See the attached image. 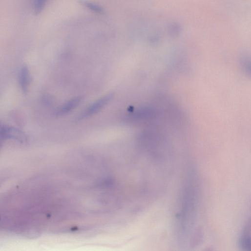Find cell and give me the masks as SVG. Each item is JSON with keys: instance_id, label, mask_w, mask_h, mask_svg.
<instances>
[{"instance_id": "cell-8", "label": "cell", "mask_w": 251, "mask_h": 251, "mask_svg": "<svg viewBox=\"0 0 251 251\" xmlns=\"http://www.w3.org/2000/svg\"><path fill=\"white\" fill-rule=\"evenodd\" d=\"M46 1L45 0H36L33 4V10L36 15H39L44 9Z\"/></svg>"}, {"instance_id": "cell-6", "label": "cell", "mask_w": 251, "mask_h": 251, "mask_svg": "<svg viewBox=\"0 0 251 251\" xmlns=\"http://www.w3.org/2000/svg\"><path fill=\"white\" fill-rule=\"evenodd\" d=\"M204 231L203 229L199 227L194 232L191 240V246L196 248L199 246L203 242L204 239Z\"/></svg>"}, {"instance_id": "cell-1", "label": "cell", "mask_w": 251, "mask_h": 251, "mask_svg": "<svg viewBox=\"0 0 251 251\" xmlns=\"http://www.w3.org/2000/svg\"><path fill=\"white\" fill-rule=\"evenodd\" d=\"M113 94L109 93L98 99L85 109L77 119L82 120L98 113L111 100Z\"/></svg>"}, {"instance_id": "cell-9", "label": "cell", "mask_w": 251, "mask_h": 251, "mask_svg": "<svg viewBox=\"0 0 251 251\" xmlns=\"http://www.w3.org/2000/svg\"><path fill=\"white\" fill-rule=\"evenodd\" d=\"M83 3L86 7L94 12L102 14L104 12L103 8L96 3L87 1H84Z\"/></svg>"}, {"instance_id": "cell-4", "label": "cell", "mask_w": 251, "mask_h": 251, "mask_svg": "<svg viewBox=\"0 0 251 251\" xmlns=\"http://www.w3.org/2000/svg\"><path fill=\"white\" fill-rule=\"evenodd\" d=\"M19 84L21 90L26 93L30 84V73L26 65H23L19 73Z\"/></svg>"}, {"instance_id": "cell-2", "label": "cell", "mask_w": 251, "mask_h": 251, "mask_svg": "<svg viewBox=\"0 0 251 251\" xmlns=\"http://www.w3.org/2000/svg\"><path fill=\"white\" fill-rule=\"evenodd\" d=\"M1 139L2 140H13L21 143H24L27 141V137L25 134L20 130L3 125L1 128Z\"/></svg>"}, {"instance_id": "cell-7", "label": "cell", "mask_w": 251, "mask_h": 251, "mask_svg": "<svg viewBox=\"0 0 251 251\" xmlns=\"http://www.w3.org/2000/svg\"><path fill=\"white\" fill-rule=\"evenodd\" d=\"M239 244L243 251H251V236L243 235L240 239Z\"/></svg>"}, {"instance_id": "cell-3", "label": "cell", "mask_w": 251, "mask_h": 251, "mask_svg": "<svg viewBox=\"0 0 251 251\" xmlns=\"http://www.w3.org/2000/svg\"><path fill=\"white\" fill-rule=\"evenodd\" d=\"M82 100V97L78 96L68 101L57 109L56 115L63 116L70 112L80 105Z\"/></svg>"}, {"instance_id": "cell-5", "label": "cell", "mask_w": 251, "mask_h": 251, "mask_svg": "<svg viewBox=\"0 0 251 251\" xmlns=\"http://www.w3.org/2000/svg\"><path fill=\"white\" fill-rule=\"evenodd\" d=\"M239 61L242 70L251 78V56L247 54H243L240 56Z\"/></svg>"}, {"instance_id": "cell-10", "label": "cell", "mask_w": 251, "mask_h": 251, "mask_svg": "<svg viewBox=\"0 0 251 251\" xmlns=\"http://www.w3.org/2000/svg\"><path fill=\"white\" fill-rule=\"evenodd\" d=\"M203 251H215L211 247H208V248L205 249Z\"/></svg>"}]
</instances>
